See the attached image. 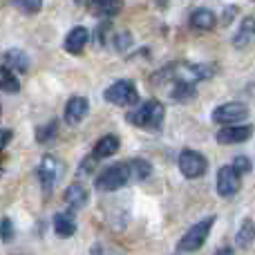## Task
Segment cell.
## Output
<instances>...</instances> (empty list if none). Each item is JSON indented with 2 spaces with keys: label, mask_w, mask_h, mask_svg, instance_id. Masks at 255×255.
Masks as SVG:
<instances>
[{
  "label": "cell",
  "mask_w": 255,
  "mask_h": 255,
  "mask_svg": "<svg viewBox=\"0 0 255 255\" xmlns=\"http://www.w3.org/2000/svg\"><path fill=\"white\" fill-rule=\"evenodd\" d=\"M117 150H119V136H115V134L101 136V139L97 141V145H94V157L108 159V157H112V154H117Z\"/></svg>",
  "instance_id": "cell-15"
},
{
  "label": "cell",
  "mask_w": 255,
  "mask_h": 255,
  "mask_svg": "<svg viewBox=\"0 0 255 255\" xmlns=\"http://www.w3.org/2000/svg\"><path fill=\"white\" fill-rule=\"evenodd\" d=\"M88 115V101L83 97H72L65 106V121L70 126H76L85 119Z\"/></svg>",
  "instance_id": "cell-10"
},
{
  "label": "cell",
  "mask_w": 255,
  "mask_h": 255,
  "mask_svg": "<svg viewBox=\"0 0 255 255\" xmlns=\"http://www.w3.org/2000/svg\"><path fill=\"white\" fill-rule=\"evenodd\" d=\"M88 40H90V31L85 29V27H74L65 38V49L70 54H76V56H79V54H83Z\"/></svg>",
  "instance_id": "cell-11"
},
{
  "label": "cell",
  "mask_w": 255,
  "mask_h": 255,
  "mask_svg": "<svg viewBox=\"0 0 255 255\" xmlns=\"http://www.w3.org/2000/svg\"><path fill=\"white\" fill-rule=\"evenodd\" d=\"M4 67L11 72H18V74H25V72L29 70L27 54L20 52V49H9V52H4Z\"/></svg>",
  "instance_id": "cell-13"
},
{
  "label": "cell",
  "mask_w": 255,
  "mask_h": 255,
  "mask_svg": "<svg viewBox=\"0 0 255 255\" xmlns=\"http://www.w3.org/2000/svg\"><path fill=\"white\" fill-rule=\"evenodd\" d=\"M16 7L22 9V11H27V13H36L40 9V2L38 0H18Z\"/></svg>",
  "instance_id": "cell-24"
},
{
  "label": "cell",
  "mask_w": 255,
  "mask_h": 255,
  "mask_svg": "<svg viewBox=\"0 0 255 255\" xmlns=\"http://www.w3.org/2000/svg\"><path fill=\"white\" fill-rule=\"evenodd\" d=\"M233 168L240 172V175H244V172L251 170V163H249V159H247V157H238V159L233 161Z\"/></svg>",
  "instance_id": "cell-26"
},
{
  "label": "cell",
  "mask_w": 255,
  "mask_h": 255,
  "mask_svg": "<svg viewBox=\"0 0 255 255\" xmlns=\"http://www.w3.org/2000/svg\"><path fill=\"white\" fill-rule=\"evenodd\" d=\"M253 240H255V224L251 220H244L242 226H240V233H238V247H242V249L251 247Z\"/></svg>",
  "instance_id": "cell-19"
},
{
  "label": "cell",
  "mask_w": 255,
  "mask_h": 255,
  "mask_svg": "<svg viewBox=\"0 0 255 255\" xmlns=\"http://www.w3.org/2000/svg\"><path fill=\"white\" fill-rule=\"evenodd\" d=\"M217 22L215 13L211 11V9H195L193 13H190V25L195 27V29H213Z\"/></svg>",
  "instance_id": "cell-17"
},
{
  "label": "cell",
  "mask_w": 255,
  "mask_h": 255,
  "mask_svg": "<svg viewBox=\"0 0 255 255\" xmlns=\"http://www.w3.org/2000/svg\"><path fill=\"white\" fill-rule=\"evenodd\" d=\"M130 166V175H132V181H143L152 175V166H150L145 159H130L128 161Z\"/></svg>",
  "instance_id": "cell-18"
},
{
  "label": "cell",
  "mask_w": 255,
  "mask_h": 255,
  "mask_svg": "<svg viewBox=\"0 0 255 255\" xmlns=\"http://www.w3.org/2000/svg\"><path fill=\"white\" fill-rule=\"evenodd\" d=\"M54 231L58 238H72L76 233V222L70 213H56L54 215Z\"/></svg>",
  "instance_id": "cell-14"
},
{
  "label": "cell",
  "mask_w": 255,
  "mask_h": 255,
  "mask_svg": "<svg viewBox=\"0 0 255 255\" xmlns=\"http://www.w3.org/2000/svg\"><path fill=\"white\" fill-rule=\"evenodd\" d=\"M215 255H235V251H233V249H229V247H224V249H220Z\"/></svg>",
  "instance_id": "cell-29"
},
{
  "label": "cell",
  "mask_w": 255,
  "mask_h": 255,
  "mask_svg": "<svg viewBox=\"0 0 255 255\" xmlns=\"http://www.w3.org/2000/svg\"><path fill=\"white\" fill-rule=\"evenodd\" d=\"M128 181H132L130 175V166L128 163H117V166H110L108 170H103L97 179V188L103 190V193H112V190L124 188Z\"/></svg>",
  "instance_id": "cell-3"
},
{
  "label": "cell",
  "mask_w": 255,
  "mask_h": 255,
  "mask_svg": "<svg viewBox=\"0 0 255 255\" xmlns=\"http://www.w3.org/2000/svg\"><path fill=\"white\" fill-rule=\"evenodd\" d=\"M9 141H11V132H9V130H4V132H2V148H7V145H9Z\"/></svg>",
  "instance_id": "cell-28"
},
{
  "label": "cell",
  "mask_w": 255,
  "mask_h": 255,
  "mask_svg": "<svg viewBox=\"0 0 255 255\" xmlns=\"http://www.w3.org/2000/svg\"><path fill=\"white\" fill-rule=\"evenodd\" d=\"M58 175H61V163H58L56 157L52 154H45L38 163V179H40V186H43L45 195H49L54 190L58 181Z\"/></svg>",
  "instance_id": "cell-6"
},
{
  "label": "cell",
  "mask_w": 255,
  "mask_h": 255,
  "mask_svg": "<svg viewBox=\"0 0 255 255\" xmlns=\"http://www.w3.org/2000/svg\"><path fill=\"white\" fill-rule=\"evenodd\" d=\"M251 134H253V126H229L217 132V141H220L222 145L242 143V141H247Z\"/></svg>",
  "instance_id": "cell-9"
},
{
  "label": "cell",
  "mask_w": 255,
  "mask_h": 255,
  "mask_svg": "<svg viewBox=\"0 0 255 255\" xmlns=\"http://www.w3.org/2000/svg\"><path fill=\"white\" fill-rule=\"evenodd\" d=\"M213 224H215V215H208L206 220H202L195 226H190L188 233H184V238L179 240V251L193 253V251H197V249H202V244L206 242L208 233H211Z\"/></svg>",
  "instance_id": "cell-2"
},
{
  "label": "cell",
  "mask_w": 255,
  "mask_h": 255,
  "mask_svg": "<svg viewBox=\"0 0 255 255\" xmlns=\"http://www.w3.org/2000/svg\"><path fill=\"white\" fill-rule=\"evenodd\" d=\"M193 94H195V83H190V81H175V85H172V99L184 101V99H190Z\"/></svg>",
  "instance_id": "cell-21"
},
{
  "label": "cell",
  "mask_w": 255,
  "mask_h": 255,
  "mask_svg": "<svg viewBox=\"0 0 255 255\" xmlns=\"http://www.w3.org/2000/svg\"><path fill=\"white\" fill-rule=\"evenodd\" d=\"M0 88H2L7 94H16L18 90H20L18 79L13 76L11 70H7V67H2V70H0Z\"/></svg>",
  "instance_id": "cell-20"
},
{
  "label": "cell",
  "mask_w": 255,
  "mask_h": 255,
  "mask_svg": "<svg viewBox=\"0 0 255 255\" xmlns=\"http://www.w3.org/2000/svg\"><path fill=\"white\" fill-rule=\"evenodd\" d=\"M130 45H132V36L128 34V31H126V34H119V36H117V49H119V52H126Z\"/></svg>",
  "instance_id": "cell-25"
},
{
  "label": "cell",
  "mask_w": 255,
  "mask_h": 255,
  "mask_svg": "<svg viewBox=\"0 0 255 255\" xmlns=\"http://www.w3.org/2000/svg\"><path fill=\"white\" fill-rule=\"evenodd\" d=\"M255 40V18L253 16H247L242 20V25H240L238 34L233 36V45L235 47H247V45H251Z\"/></svg>",
  "instance_id": "cell-12"
},
{
  "label": "cell",
  "mask_w": 255,
  "mask_h": 255,
  "mask_svg": "<svg viewBox=\"0 0 255 255\" xmlns=\"http://www.w3.org/2000/svg\"><path fill=\"white\" fill-rule=\"evenodd\" d=\"M163 117L166 110L159 101H145L143 106H139L134 112L128 115V121L136 128H143V130H159L163 124Z\"/></svg>",
  "instance_id": "cell-1"
},
{
  "label": "cell",
  "mask_w": 255,
  "mask_h": 255,
  "mask_svg": "<svg viewBox=\"0 0 255 255\" xmlns=\"http://www.w3.org/2000/svg\"><path fill=\"white\" fill-rule=\"evenodd\" d=\"M63 199H65V204L72 208H83L85 204H88V190L81 184H72V186H67Z\"/></svg>",
  "instance_id": "cell-16"
},
{
  "label": "cell",
  "mask_w": 255,
  "mask_h": 255,
  "mask_svg": "<svg viewBox=\"0 0 255 255\" xmlns=\"http://www.w3.org/2000/svg\"><path fill=\"white\" fill-rule=\"evenodd\" d=\"M90 11L101 13V16L110 18V16H115V13L121 11V4L119 2H92L90 4Z\"/></svg>",
  "instance_id": "cell-22"
},
{
  "label": "cell",
  "mask_w": 255,
  "mask_h": 255,
  "mask_svg": "<svg viewBox=\"0 0 255 255\" xmlns=\"http://www.w3.org/2000/svg\"><path fill=\"white\" fill-rule=\"evenodd\" d=\"M179 170L184 172V177H188V179H197V177H202L204 172L208 170V161L197 150H184V152L179 154Z\"/></svg>",
  "instance_id": "cell-5"
},
{
  "label": "cell",
  "mask_w": 255,
  "mask_h": 255,
  "mask_svg": "<svg viewBox=\"0 0 255 255\" xmlns=\"http://www.w3.org/2000/svg\"><path fill=\"white\" fill-rule=\"evenodd\" d=\"M247 117H249V108L244 106V103H224V106L215 108V112H213V121L226 126V128L231 124L244 121Z\"/></svg>",
  "instance_id": "cell-7"
},
{
  "label": "cell",
  "mask_w": 255,
  "mask_h": 255,
  "mask_svg": "<svg viewBox=\"0 0 255 255\" xmlns=\"http://www.w3.org/2000/svg\"><path fill=\"white\" fill-rule=\"evenodd\" d=\"M242 186V175L233 166H224L217 172V193L220 197H233Z\"/></svg>",
  "instance_id": "cell-8"
},
{
  "label": "cell",
  "mask_w": 255,
  "mask_h": 255,
  "mask_svg": "<svg viewBox=\"0 0 255 255\" xmlns=\"http://www.w3.org/2000/svg\"><path fill=\"white\" fill-rule=\"evenodd\" d=\"M56 132H58L56 121H49V124L40 126L38 130H36V141H38V143H49V141L56 136Z\"/></svg>",
  "instance_id": "cell-23"
},
{
  "label": "cell",
  "mask_w": 255,
  "mask_h": 255,
  "mask_svg": "<svg viewBox=\"0 0 255 255\" xmlns=\"http://www.w3.org/2000/svg\"><path fill=\"white\" fill-rule=\"evenodd\" d=\"M103 97H106L108 103H115V106L121 108H130L139 103V92H136V85L132 81H117L106 90Z\"/></svg>",
  "instance_id": "cell-4"
},
{
  "label": "cell",
  "mask_w": 255,
  "mask_h": 255,
  "mask_svg": "<svg viewBox=\"0 0 255 255\" xmlns=\"http://www.w3.org/2000/svg\"><path fill=\"white\" fill-rule=\"evenodd\" d=\"M13 235V229H11V220L9 217H4L2 220V242H9Z\"/></svg>",
  "instance_id": "cell-27"
}]
</instances>
